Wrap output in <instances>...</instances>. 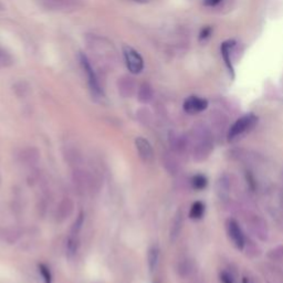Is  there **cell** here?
Listing matches in <instances>:
<instances>
[{"label": "cell", "instance_id": "13", "mask_svg": "<svg viewBox=\"0 0 283 283\" xmlns=\"http://www.w3.org/2000/svg\"><path fill=\"white\" fill-rule=\"evenodd\" d=\"M230 179L227 175H222L217 179L216 183V194L220 201H227L230 195Z\"/></svg>", "mask_w": 283, "mask_h": 283}, {"label": "cell", "instance_id": "19", "mask_svg": "<svg viewBox=\"0 0 283 283\" xmlns=\"http://www.w3.org/2000/svg\"><path fill=\"white\" fill-rule=\"evenodd\" d=\"M160 258V250L157 247H153L148 251V266H150L151 271H154L159 262Z\"/></svg>", "mask_w": 283, "mask_h": 283}, {"label": "cell", "instance_id": "20", "mask_svg": "<svg viewBox=\"0 0 283 283\" xmlns=\"http://www.w3.org/2000/svg\"><path fill=\"white\" fill-rule=\"evenodd\" d=\"M268 258L273 262L283 261V245H278V247L272 248L268 252Z\"/></svg>", "mask_w": 283, "mask_h": 283}, {"label": "cell", "instance_id": "10", "mask_svg": "<svg viewBox=\"0 0 283 283\" xmlns=\"http://www.w3.org/2000/svg\"><path fill=\"white\" fill-rule=\"evenodd\" d=\"M135 145L138 155H140L143 162L148 163V162L153 161V159H154V151H153L150 142L144 137H137L135 140Z\"/></svg>", "mask_w": 283, "mask_h": 283}, {"label": "cell", "instance_id": "25", "mask_svg": "<svg viewBox=\"0 0 283 283\" xmlns=\"http://www.w3.org/2000/svg\"><path fill=\"white\" fill-rule=\"evenodd\" d=\"M165 163H166L167 168H168L171 171V174H175L176 171L178 170V163H177V162H176V160L174 159V157L167 156Z\"/></svg>", "mask_w": 283, "mask_h": 283}, {"label": "cell", "instance_id": "5", "mask_svg": "<svg viewBox=\"0 0 283 283\" xmlns=\"http://www.w3.org/2000/svg\"><path fill=\"white\" fill-rule=\"evenodd\" d=\"M40 6L49 11L73 12L83 7L82 0H38Z\"/></svg>", "mask_w": 283, "mask_h": 283}, {"label": "cell", "instance_id": "6", "mask_svg": "<svg viewBox=\"0 0 283 283\" xmlns=\"http://www.w3.org/2000/svg\"><path fill=\"white\" fill-rule=\"evenodd\" d=\"M123 57L127 70L132 74H140L144 70L142 55L131 45H123Z\"/></svg>", "mask_w": 283, "mask_h": 283}, {"label": "cell", "instance_id": "28", "mask_svg": "<svg viewBox=\"0 0 283 283\" xmlns=\"http://www.w3.org/2000/svg\"><path fill=\"white\" fill-rule=\"evenodd\" d=\"M222 0H203V4L207 7H216L219 4Z\"/></svg>", "mask_w": 283, "mask_h": 283}, {"label": "cell", "instance_id": "11", "mask_svg": "<svg viewBox=\"0 0 283 283\" xmlns=\"http://www.w3.org/2000/svg\"><path fill=\"white\" fill-rule=\"evenodd\" d=\"M118 87L120 94L123 97H131L136 92V83L133 78L128 76H123L119 79Z\"/></svg>", "mask_w": 283, "mask_h": 283}, {"label": "cell", "instance_id": "8", "mask_svg": "<svg viewBox=\"0 0 283 283\" xmlns=\"http://www.w3.org/2000/svg\"><path fill=\"white\" fill-rule=\"evenodd\" d=\"M226 229L229 238L233 241L235 247L239 250H243L245 245V238L243 234V230L238 225V222L234 219H229L226 222Z\"/></svg>", "mask_w": 283, "mask_h": 283}, {"label": "cell", "instance_id": "12", "mask_svg": "<svg viewBox=\"0 0 283 283\" xmlns=\"http://www.w3.org/2000/svg\"><path fill=\"white\" fill-rule=\"evenodd\" d=\"M236 45V41L235 40H227L225 42H222L220 51H221V55L222 59H224L226 67L228 68V70L231 74V77L235 78V68L233 61H231V51L235 48Z\"/></svg>", "mask_w": 283, "mask_h": 283}, {"label": "cell", "instance_id": "18", "mask_svg": "<svg viewBox=\"0 0 283 283\" xmlns=\"http://www.w3.org/2000/svg\"><path fill=\"white\" fill-rule=\"evenodd\" d=\"M205 213V205L202 202H195L189 210V217L192 219H201Z\"/></svg>", "mask_w": 283, "mask_h": 283}, {"label": "cell", "instance_id": "22", "mask_svg": "<svg viewBox=\"0 0 283 283\" xmlns=\"http://www.w3.org/2000/svg\"><path fill=\"white\" fill-rule=\"evenodd\" d=\"M207 178L205 177L203 175H196V176H194L193 179H192V185H193V187L195 189H197V190H202L205 188L207 186Z\"/></svg>", "mask_w": 283, "mask_h": 283}, {"label": "cell", "instance_id": "4", "mask_svg": "<svg viewBox=\"0 0 283 283\" xmlns=\"http://www.w3.org/2000/svg\"><path fill=\"white\" fill-rule=\"evenodd\" d=\"M244 222L248 229L257 239L267 241L269 238V228L267 221L257 213L248 211L244 215Z\"/></svg>", "mask_w": 283, "mask_h": 283}, {"label": "cell", "instance_id": "24", "mask_svg": "<svg viewBox=\"0 0 283 283\" xmlns=\"http://www.w3.org/2000/svg\"><path fill=\"white\" fill-rule=\"evenodd\" d=\"M39 271L41 273V276H42V278H43L44 283L52 282V275H51L50 269L47 266H44V264H42V263L39 264Z\"/></svg>", "mask_w": 283, "mask_h": 283}, {"label": "cell", "instance_id": "27", "mask_svg": "<svg viewBox=\"0 0 283 283\" xmlns=\"http://www.w3.org/2000/svg\"><path fill=\"white\" fill-rule=\"evenodd\" d=\"M220 281L222 283H235L234 277L231 276L229 272H226V271L220 273Z\"/></svg>", "mask_w": 283, "mask_h": 283}, {"label": "cell", "instance_id": "15", "mask_svg": "<svg viewBox=\"0 0 283 283\" xmlns=\"http://www.w3.org/2000/svg\"><path fill=\"white\" fill-rule=\"evenodd\" d=\"M169 143H170L171 148L177 153H182L186 150L187 144H188L186 137H185L184 135H180V134L174 133V132H171L169 134Z\"/></svg>", "mask_w": 283, "mask_h": 283}, {"label": "cell", "instance_id": "14", "mask_svg": "<svg viewBox=\"0 0 283 283\" xmlns=\"http://www.w3.org/2000/svg\"><path fill=\"white\" fill-rule=\"evenodd\" d=\"M263 272L270 283H283V272L277 266L266 264L263 268Z\"/></svg>", "mask_w": 283, "mask_h": 283}, {"label": "cell", "instance_id": "3", "mask_svg": "<svg viewBox=\"0 0 283 283\" xmlns=\"http://www.w3.org/2000/svg\"><path fill=\"white\" fill-rule=\"evenodd\" d=\"M79 62H80L82 71L85 74L87 84H89L92 94L96 97L104 96V90L101 85L100 78L97 76L95 69L92 66L91 60L87 58V55L85 53L80 52L79 53Z\"/></svg>", "mask_w": 283, "mask_h": 283}, {"label": "cell", "instance_id": "1", "mask_svg": "<svg viewBox=\"0 0 283 283\" xmlns=\"http://www.w3.org/2000/svg\"><path fill=\"white\" fill-rule=\"evenodd\" d=\"M85 41L90 51L102 66L114 68L119 62L118 51L112 41L99 35H87Z\"/></svg>", "mask_w": 283, "mask_h": 283}, {"label": "cell", "instance_id": "26", "mask_svg": "<svg viewBox=\"0 0 283 283\" xmlns=\"http://www.w3.org/2000/svg\"><path fill=\"white\" fill-rule=\"evenodd\" d=\"M212 34V28L209 26H206L203 27L202 29L201 30V34H199V40L202 41V40H206L209 38Z\"/></svg>", "mask_w": 283, "mask_h": 283}, {"label": "cell", "instance_id": "16", "mask_svg": "<svg viewBox=\"0 0 283 283\" xmlns=\"http://www.w3.org/2000/svg\"><path fill=\"white\" fill-rule=\"evenodd\" d=\"M154 92H153V87L150 83H143V84L138 87L137 90V99L141 103H148L152 101Z\"/></svg>", "mask_w": 283, "mask_h": 283}, {"label": "cell", "instance_id": "21", "mask_svg": "<svg viewBox=\"0 0 283 283\" xmlns=\"http://www.w3.org/2000/svg\"><path fill=\"white\" fill-rule=\"evenodd\" d=\"M195 271L194 263L190 260H184L179 266V272L183 277H189L192 276Z\"/></svg>", "mask_w": 283, "mask_h": 283}, {"label": "cell", "instance_id": "23", "mask_svg": "<svg viewBox=\"0 0 283 283\" xmlns=\"http://www.w3.org/2000/svg\"><path fill=\"white\" fill-rule=\"evenodd\" d=\"M0 61L2 63V67H8L12 64V58L10 53H8L2 47H0Z\"/></svg>", "mask_w": 283, "mask_h": 283}, {"label": "cell", "instance_id": "31", "mask_svg": "<svg viewBox=\"0 0 283 283\" xmlns=\"http://www.w3.org/2000/svg\"><path fill=\"white\" fill-rule=\"evenodd\" d=\"M0 67H2V63H1V61H0Z\"/></svg>", "mask_w": 283, "mask_h": 283}, {"label": "cell", "instance_id": "17", "mask_svg": "<svg viewBox=\"0 0 283 283\" xmlns=\"http://www.w3.org/2000/svg\"><path fill=\"white\" fill-rule=\"evenodd\" d=\"M182 227H183V213L182 211H178L174 218L173 224H171V229H170L171 240H175L177 238L180 230H182Z\"/></svg>", "mask_w": 283, "mask_h": 283}, {"label": "cell", "instance_id": "7", "mask_svg": "<svg viewBox=\"0 0 283 283\" xmlns=\"http://www.w3.org/2000/svg\"><path fill=\"white\" fill-rule=\"evenodd\" d=\"M258 118L253 114H245L243 118L237 120L234 123L233 126L229 128L228 132V138L229 141H233L235 138L239 137L243 134L250 131L254 125H256Z\"/></svg>", "mask_w": 283, "mask_h": 283}, {"label": "cell", "instance_id": "30", "mask_svg": "<svg viewBox=\"0 0 283 283\" xmlns=\"http://www.w3.org/2000/svg\"><path fill=\"white\" fill-rule=\"evenodd\" d=\"M282 182H283V171H282ZM281 201L283 203V186H282V190H281Z\"/></svg>", "mask_w": 283, "mask_h": 283}, {"label": "cell", "instance_id": "29", "mask_svg": "<svg viewBox=\"0 0 283 283\" xmlns=\"http://www.w3.org/2000/svg\"><path fill=\"white\" fill-rule=\"evenodd\" d=\"M133 2H135V3H140V4H145V3H148L151 1V0H132Z\"/></svg>", "mask_w": 283, "mask_h": 283}, {"label": "cell", "instance_id": "9", "mask_svg": "<svg viewBox=\"0 0 283 283\" xmlns=\"http://www.w3.org/2000/svg\"><path fill=\"white\" fill-rule=\"evenodd\" d=\"M184 111L188 114H198L208 108V101L199 96H189L184 102Z\"/></svg>", "mask_w": 283, "mask_h": 283}, {"label": "cell", "instance_id": "2", "mask_svg": "<svg viewBox=\"0 0 283 283\" xmlns=\"http://www.w3.org/2000/svg\"><path fill=\"white\" fill-rule=\"evenodd\" d=\"M192 152L196 162H203L210 156L213 151V140L210 129L205 124L198 123L193 127Z\"/></svg>", "mask_w": 283, "mask_h": 283}]
</instances>
